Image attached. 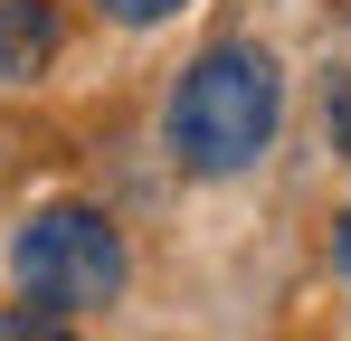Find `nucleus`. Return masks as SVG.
Returning a JSON list of instances; mask_svg holds the SVG:
<instances>
[{
	"label": "nucleus",
	"instance_id": "1",
	"mask_svg": "<svg viewBox=\"0 0 351 341\" xmlns=\"http://www.w3.org/2000/svg\"><path fill=\"white\" fill-rule=\"evenodd\" d=\"M276 123H285V66L247 38H219L171 76L162 142L190 180H237L276 152Z\"/></svg>",
	"mask_w": 351,
	"mask_h": 341
},
{
	"label": "nucleus",
	"instance_id": "2",
	"mask_svg": "<svg viewBox=\"0 0 351 341\" xmlns=\"http://www.w3.org/2000/svg\"><path fill=\"white\" fill-rule=\"evenodd\" d=\"M10 275L29 303H48V313H105L123 294V227L105 209H86V199H48V209H29L19 237H10Z\"/></svg>",
	"mask_w": 351,
	"mask_h": 341
},
{
	"label": "nucleus",
	"instance_id": "3",
	"mask_svg": "<svg viewBox=\"0 0 351 341\" xmlns=\"http://www.w3.org/2000/svg\"><path fill=\"white\" fill-rule=\"evenodd\" d=\"M58 57V10L48 0H0V76H38Z\"/></svg>",
	"mask_w": 351,
	"mask_h": 341
},
{
	"label": "nucleus",
	"instance_id": "4",
	"mask_svg": "<svg viewBox=\"0 0 351 341\" xmlns=\"http://www.w3.org/2000/svg\"><path fill=\"white\" fill-rule=\"evenodd\" d=\"M0 341H76V332H66V313H48V303H19V313H0Z\"/></svg>",
	"mask_w": 351,
	"mask_h": 341
},
{
	"label": "nucleus",
	"instance_id": "5",
	"mask_svg": "<svg viewBox=\"0 0 351 341\" xmlns=\"http://www.w3.org/2000/svg\"><path fill=\"white\" fill-rule=\"evenodd\" d=\"M95 10H105L114 29H162V19H171L180 0H95Z\"/></svg>",
	"mask_w": 351,
	"mask_h": 341
},
{
	"label": "nucleus",
	"instance_id": "6",
	"mask_svg": "<svg viewBox=\"0 0 351 341\" xmlns=\"http://www.w3.org/2000/svg\"><path fill=\"white\" fill-rule=\"evenodd\" d=\"M323 133H332V152H351V76H332V95H323Z\"/></svg>",
	"mask_w": 351,
	"mask_h": 341
},
{
	"label": "nucleus",
	"instance_id": "7",
	"mask_svg": "<svg viewBox=\"0 0 351 341\" xmlns=\"http://www.w3.org/2000/svg\"><path fill=\"white\" fill-rule=\"evenodd\" d=\"M332 275L351 284V209H342V227H332Z\"/></svg>",
	"mask_w": 351,
	"mask_h": 341
}]
</instances>
